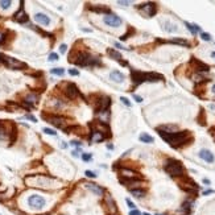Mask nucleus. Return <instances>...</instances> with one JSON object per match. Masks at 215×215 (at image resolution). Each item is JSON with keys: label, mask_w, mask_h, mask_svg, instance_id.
Returning a JSON list of instances; mask_svg holds the SVG:
<instances>
[{"label": "nucleus", "mask_w": 215, "mask_h": 215, "mask_svg": "<svg viewBox=\"0 0 215 215\" xmlns=\"http://www.w3.org/2000/svg\"><path fill=\"white\" fill-rule=\"evenodd\" d=\"M122 174H123V178H136L137 173L131 169H122Z\"/></svg>", "instance_id": "aec40b11"}, {"label": "nucleus", "mask_w": 215, "mask_h": 215, "mask_svg": "<svg viewBox=\"0 0 215 215\" xmlns=\"http://www.w3.org/2000/svg\"><path fill=\"white\" fill-rule=\"evenodd\" d=\"M191 64H195V65H197V71H199V73H202V71H209V70H210L209 65H204L203 62L198 61V59H195V58L191 59Z\"/></svg>", "instance_id": "a211bd4d"}, {"label": "nucleus", "mask_w": 215, "mask_h": 215, "mask_svg": "<svg viewBox=\"0 0 215 215\" xmlns=\"http://www.w3.org/2000/svg\"><path fill=\"white\" fill-rule=\"evenodd\" d=\"M71 153H73V156H74V157H78V156H79V154H78V152H77V151H73Z\"/></svg>", "instance_id": "09e8293b"}, {"label": "nucleus", "mask_w": 215, "mask_h": 215, "mask_svg": "<svg viewBox=\"0 0 215 215\" xmlns=\"http://www.w3.org/2000/svg\"><path fill=\"white\" fill-rule=\"evenodd\" d=\"M211 56H212V58H215V52H212V53H211Z\"/></svg>", "instance_id": "603ef678"}, {"label": "nucleus", "mask_w": 215, "mask_h": 215, "mask_svg": "<svg viewBox=\"0 0 215 215\" xmlns=\"http://www.w3.org/2000/svg\"><path fill=\"white\" fill-rule=\"evenodd\" d=\"M133 33H135V29H133V28H129L128 33H125L124 36H122V37H120V40H122V41H125L128 37H129V35H133Z\"/></svg>", "instance_id": "c756f323"}, {"label": "nucleus", "mask_w": 215, "mask_h": 215, "mask_svg": "<svg viewBox=\"0 0 215 215\" xmlns=\"http://www.w3.org/2000/svg\"><path fill=\"white\" fill-rule=\"evenodd\" d=\"M157 215H161V214H157Z\"/></svg>", "instance_id": "6e6d98bb"}, {"label": "nucleus", "mask_w": 215, "mask_h": 215, "mask_svg": "<svg viewBox=\"0 0 215 215\" xmlns=\"http://www.w3.org/2000/svg\"><path fill=\"white\" fill-rule=\"evenodd\" d=\"M131 194L133 197H136V198H143L145 195V191L143 189H131Z\"/></svg>", "instance_id": "4be33fe9"}, {"label": "nucleus", "mask_w": 215, "mask_h": 215, "mask_svg": "<svg viewBox=\"0 0 215 215\" xmlns=\"http://www.w3.org/2000/svg\"><path fill=\"white\" fill-rule=\"evenodd\" d=\"M44 132L46 133V135H52V136H56L57 135V132L54 129H50V128H44Z\"/></svg>", "instance_id": "2f4dec72"}, {"label": "nucleus", "mask_w": 215, "mask_h": 215, "mask_svg": "<svg viewBox=\"0 0 215 215\" xmlns=\"http://www.w3.org/2000/svg\"><path fill=\"white\" fill-rule=\"evenodd\" d=\"M50 73L52 74H54V75H64L65 70L62 69V67H54V69L50 70Z\"/></svg>", "instance_id": "a878e982"}, {"label": "nucleus", "mask_w": 215, "mask_h": 215, "mask_svg": "<svg viewBox=\"0 0 215 215\" xmlns=\"http://www.w3.org/2000/svg\"><path fill=\"white\" fill-rule=\"evenodd\" d=\"M161 24H162V29L166 30V32H169V33L177 32V25L172 24V23H169V21H161Z\"/></svg>", "instance_id": "6ab92c4d"}, {"label": "nucleus", "mask_w": 215, "mask_h": 215, "mask_svg": "<svg viewBox=\"0 0 215 215\" xmlns=\"http://www.w3.org/2000/svg\"><path fill=\"white\" fill-rule=\"evenodd\" d=\"M158 133L168 144H170V145L173 146V148H178V146L183 145V144L189 140V136H190V132H189V131H181V132H174V133H165V132L158 131Z\"/></svg>", "instance_id": "f257e3e1"}, {"label": "nucleus", "mask_w": 215, "mask_h": 215, "mask_svg": "<svg viewBox=\"0 0 215 215\" xmlns=\"http://www.w3.org/2000/svg\"><path fill=\"white\" fill-rule=\"evenodd\" d=\"M57 59H58V54H57V53H52L50 56H49V61H50V62L57 61Z\"/></svg>", "instance_id": "c9c22d12"}, {"label": "nucleus", "mask_w": 215, "mask_h": 215, "mask_svg": "<svg viewBox=\"0 0 215 215\" xmlns=\"http://www.w3.org/2000/svg\"><path fill=\"white\" fill-rule=\"evenodd\" d=\"M139 9L143 11V12H145L148 17H152V16H154V13H156V4L154 3L141 4V6H139Z\"/></svg>", "instance_id": "0eeeda50"}, {"label": "nucleus", "mask_w": 215, "mask_h": 215, "mask_svg": "<svg viewBox=\"0 0 215 215\" xmlns=\"http://www.w3.org/2000/svg\"><path fill=\"white\" fill-rule=\"evenodd\" d=\"M15 20H16L17 23H21V24L25 21H28V16L24 12V9H23V6H21V8H20V11L16 12V15H15Z\"/></svg>", "instance_id": "f3484780"}, {"label": "nucleus", "mask_w": 215, "mask_h": 215, "mask_svg": "<svg viewBox=\"0 0 215 215\" xmlns=\"http://www.w3.org/2000/svg\"><path fill=\"white\" fill-rule=\"evenodd\" d=\"M69 74H70V75H79V73H78V70L70 69V70H69Z\"/></svg>", "instance_id": "ea45409f"}, {"label": "nucleus", "mask_w": 215, "mask_h": 215, "mask_svg": "<svg viewBox=\"0 0 215 215\" xmlns=\"http://www.w3.org/2000/svg\"><path fill=\"white\" fill-rule=\"evenodd\" d=\"M91 158H93L91 153H85V154H82V160H83V161H90Z\"/></svg>", "instance_id": "72a5a7b5"}, {"label": "nucleus", "mask_w": 215, "mask_h": 215, "mask_svg": "<svg viewBox=\"0 0 215 215\" xmlns=\"http://www.w3.org/2000/svg\"><path fill=\"white\" fill-rule=\"evenodd\" d=\"M144 215H151V214H148V212H144Z\"/></svg>", "instance_id": "5fc2aeb1"}, {"label": "nucleus", "mask_w": 215, "mask_h": 215, "mask_svg": "<svg viewBox=\"0 0 215 215\" xmlns=\"http://www.w3.org/2000/svg\"><path fill=\"white\" fill-rule=\"evenodd\" d=\"M120 182H122L123 185L131 187V189H132V186L139 187V186H141V183H143L140 180H137V178H120Z\"/></svg>", "instance_id": "9d476101"}, {"label": "nucleus", "mask_w": 215, "mask_h": 215, "mask_svg": "<svg viewBox=\"0 0 215 215\" xmlns=\"http://www.w3.org/2000/svg\"><path fill=\"white\" fill-rule=\"evenodd\" d=\"M214 193V190H206V191H203V195H209V194H212Z\"/></svg>", "instance_id": "de8ad7c7"}, {"label": "nucleus", "mask_w": 215, "mask_h": 215, "mask_svg": "<svg viewBox=\"0 0 215 215\" xmlns=\"http://www.w3.org/2000/svg\"><path fill=\"white\" fill-rule=\"evenodd\" d=\"M108 54L112 57L114 59H116V61H122V54L119 53V52H116V50H114V49H108Z\"/></svg>", "instance_id": "b1692460"}, {"label": "nucleus", "mask_w": 215, "mask_h": 215, "mask_svg": "<svg viewBox=\"0 0 215 215\" xmlns=\"http://www.w3.org/2000/svg\"><path fill=\"white\" fill-rule=\"evenodd\" d=\"M212 93H214V94H215V85H214V86H212Z\"/></svg>", "instance_id": "864d4df0"}, {"label": "nucleus", "mask_w": 215, "mask_h": 215, "mask_svg": "<svg viewBox=\"0 0 215 215\" xmlns=\"http://www.w3.org/2000/svg\"><path fill=\"white\" fill-rule=\"evenodd\" d=\"M129 3H131V1H122V0H119V1H117V4H120V6H128Z\"/></svg>", "instance_id": "79ce46f5"}, {"label": "nucleus", "mask_w": 215, "mask_h": 215, "mask_svg": "<svg viewBox=\"0 0 215 215\" xmlns=\"http://www.w3.org/2000/svg\"><path fill=\"white\" fill-rule=\"evenodd\" d=\"M86 187H87L91 193H94L95 195H98V197H102L104 194V189L100 187L99 185H96V183H93V182H91V183H86Z\"/></svg>", "instance_id": "9b49d317"}, {"label": "nucleus", "mask_w": 215, "mask_h": 215, "mask_svg": "<svg viewBox=\"0 0 215 215\" xmlns=\"http://www.w3.org/2000/svg\"><path fill=\"white\" fill-rule=\"evenodd\" d=\"M169 42H172V44H178V45H182V46H189V42H187L186 40H183V38H172V40H170Z\"/></svg>", "instance_id": "393cba45"}, {"label": "nucleus", "mask_w": 215, "mask_h": 215, "mask_svg": "<svg viewBox=\"0 0 215 215\" xmlns=\"http://www.w3.org/2000/svg\"><path fill=\"white\" fill-rule=\"evenodd\" d=\"M66 48H67V46L65 45V44H64V45H61V48H59V50H61V53H65V52H66Z\"/></svg>", "instance_id": "c03bdc74"}, {"label": "nucleus", "mask_w": 215, "mask_h": 215, "mask_svg": "<svg viewBox=\"0 0 215 215\" xmlns=\"http://www.w3.org/2000/svg\"><path fill=\"white\" fill-rule=\"evenodd\" d=\"M110 78L116 83H122L123 81H124V74L120 73L119 70H114V71H111V74H110Z\"/></svg>", "instance_id": "2eb2a0df"}, {"label": "nucleus", "mask_w": 215, "mask_h": 215, "mask_svg": "<svg viewBox=\"0 0 215 215\" xmlns=\"http://www.w3.org/2000/svg\"><path fill=\"white\" fill-rule=\"evenodd\" d=\"M107 148H108V149H114V145H111V144H108V145H107Z\"/></svg>", "instance_id": "3c124183"}, {"label": "nucleus", "mask_w": 215, "mask_h": 215, "mask_svg": "<svg viewBox=\"0 0 215 215\" xmlns=\"http://www.w3.org/2000/svg\"><path fill=\"white\" fill-rule=\"evenodd\" d=\"M104 139L106 137L103 136V133L99 132V131H95V129H94L93 132H91V135H90V140L93 141V143H100V141H103Z\"/></svg>", "instance_id": "dca6fc26"}, {"label": "nucleus", "mask_w": 215, "mask_h": 215, "mask_svg": "<svg viewBox=\"0 0 215 215\" xmlns=\"http://www.w3.org/2000/svg\"><path fill=\"white\" fill-rule=\"evenodd\" d=\"M28 204L33 210H41L46 206V199L38 194H32L28 197Z\"/></svg>", "instance_id": "7ed1b4c3"}, {"label": "nucleus", "mask_w": 215, "mask_h": 215, "mask_svg": "<svg viewBox=\"0 0 215 215\" xmlns=\"http://www.w3.org/2000/svg\"><path fill=\"white\" fill-rule=\"evenodd\" d=\"M25 117H27V119H29V120H32V122H35V123L37 122V119H36V117L33 116V115H27Z\"/></svg>", "instance_id": "a19ab883"}, {"label": "nucleus", "mask_w": 215, "mask_h": 215, "mask_svg": "<svg viewBox=\"0 0 215 215\" xmlns=\"http://www.w3.org/2000/svg\"><path fill=\"white\" fill-rule=\"evenodd\" d=\"M133 99H135L137 103H141V102H143V98H141V96H139V95H136V94H133Z\"/></svg>", "instance_id": "4c0bfd02"}, {"label": "nucleus", "mask_w": 215, "mask_h": 215, "mask_svg": "<svg viewBox=\"0 0 215 215\" xmlns=\"http://www.w3.org/2000/svg\"><path fill=\"white\" fill-rule=\"evenodd\" d=\"M115 46H116V48H119V49H127V50H128V48H124V46H122L119 42H115Z\"/></svg>", "instance_id": "49530a36"}, {"label": "nucleus", "mask_w": 215, "mask_h": 215, "mask_svg": "<svg viewBox=\"0 0 215 215\" xmlns=\"http://www.w3.org/2000/svg\"><path fill=\"white\" fill-rule=\"evenodd\" d=\"M131 77H132V82L136 86H139L143 82H146V73L139 71V70H132L131 71Z\"/></svg>", "instance_id": "423d86ee"}, {"label": "nucleus", "mask_w": 215, "mask_h": 215, "mask_svg": "<svg viewBox=\"0 0 215 215\" xmlns=\"http://www.w3.org/2000/svg\"><path fill=\"white\" fill-rule=\"evenodd\" d=\"M37 100V95H33V94H30V95H28L27 96V99H25V102L27 103H35V102Z\"/></svg>", "instance_id": "c85d7f7f"}, {"label": "nucleus", "mask_w": 215, "mask_h": 215, "mask_svg": "<svg viewBox=\"0 0 215 215\" xmlns=\"http://www.w3.org/2000/svg\"><path fill=\"white\" fill-rule=\"evenodd\" d=\"M125 202H127L128 207H129V209H131V210H135V209H136L135 203H133V202H132V201H131V199H128V198H127V199H125Z\"/></svg>", "instance_id": "f704fd0d"}, {"label": "nucleus", "mask_w": 215, "mask_h": 215, "mask_svg": "<svg viewBox=\"0 0 215 215\" xmlns=\"http://www.w3.org/2000/svg\"><path fill=\"white\" fill-rule=\"evenodd\" d=\"M85 174H86V177H88V178H96V174L94 172H91V170H86Z\"/></svg>", "instance_id": "473e14b6"}, {"label": "nucleus", "mask_w": 215, "mask_h": 215, "mask_svg": "<svg viewBox=\"0 0 215 215\" xmlns=\"http://www.w3.org/2000/svg\"><path fill=\"white\" fill-rule=\"evenodd\" d=\"M70 144H71V145H75V146H81V143H79V141H75V140L71 141Z\"/></svg>", "instance_id": "a18cd8bd"}, {"label": "nucleus", "mask_w": 215, "mask_h": 215, "mask_svg": "<svg viewBox=\"0 0 215 215\" xmlns=\"http://www.w3.org/2000/svg\"><path fill=\"white\" fill-rule=\"evenodd\" d=\"M103 21H104V24L108 25V27L117 28V27H120V25H122L123 20L120 19L119 16H116L115 13H108V15H106V16H104Z\"/></svg>", "instance_id": "39448f33"}, {"label": "nucleus", "mask_w": 215, "mask_h": 215, "mask_svg": "<svg viewBox=\"0 0 215 215\" xmlns=\"http://www.w3.org/2000/svg\"><path fill=\"white\" fill-rule=\"evenodd\" d=\"M120 100H122L123 103H124V104H125V106H127V107H131V102L128 100L127 98H124V96H122V98H120Z\"/></svg>", "instance_id": "e433bc0d"}, {"label": "nucleus", "mask_w": 215, "mask_h": 215, "mask_svg": "<svg viewBox=\"0 0 215 215\" xmlns=\"http://www.w3.org/2000/svg\"><path fill=\"white\" fill-rule=\"evenodd\" d=\"M164 169L168 174H170L172 177H182L185 169H183V165L181 164V161L174 158H169L164 165Z\"/></svg>", "instance_id": "f03ea898"}, {"label": "nucleus", "mask_w": 215, "mask_h": 215, "mask_svg": "<svg viewBox=\"0 0 215 215\" xmlns=\"http://www.w3.org/2000/svg\"><path fill=\"white\" fill-rule=\"evenodd\" d=\"M129 215H141V212L139 211V210L135 209V210H131V211H129Z\"/></svg>", "instance_id": "58836bf2"}, {"label": "nucleus", "mask_w": 215, "mask_h": 215, "mask_svg": "<svg viewBox=\"0 0 215 215\" xmlns=\"http://www.w3.org/2000/svg\"><path fill=\"white\" fill-rule=\"evenodd\" d=\"M140 141H143V143H146V144H151L154 141V139L152 137L151 135H148V133H141L140 135Z\"/></svg>", "instance_id": "5701e85b"}, {"label": "nucleus", "mask_w": 215, "mask_h": 215, "mask_svg": "<svg viewBox=\"0 0 215 215\" xmlns=\"http://www.w3.org/2000/svg\"><path fill=\"white\" fill-rule=\"evenodd\" d=\"M4 139H7V131L4 125L0 123V140H4Z\"/></svg>", "instance_id": "bb28decb"}, {"label": "nucleus", "mask_w": 215, "mask_h": 215, "mask_svg": "<svg viewBox=\"0 0 215 215\" xmlns=\"http://www.w3.org/2000/svg\"><path fill=\"white\" fill-rule=\"evenodd\" d=\"M185 25L187 27V29L191 32V35H197V32H201V27H198L197 24H190V23H185Z\"/></svg>", "instance_id": "412c9836"}, {"label": "nucleus", "mask_w": 215, "mask_h": 215, "mask_svg": "<svg viewBox=\"0 0 215 215\" xmlns=\"http://www.w3.org/2000/svg\"><path fill=\"white\" fill-rule=\"evenodd\" d=\"M199 157H201L203 161L209 162V164H212L215 161V156L209 151V149H201L199 151Z\"/></svg>", "instance_id": "1a4fd4ad"}, {"label": "nucleus", "mask_w": 215, "mask_h": 215, "mask_svg": "<svg viewBox=\"0 0 215 215\" xmlns=\"http://www.w3.org/2000/svg\"><path fill=\"white\" fill-rule=\"evenodd\" d=\"M203 183H206V185H209V183H210V181L207 180V178H204V180H203Z\"/></svg>", "instance_id": "8fccbe9b"}, {"label": "nucleus", "mask_w": 215, "mask_h": 215, "mask_svg": "<svg viewBox=\"0 0 215 215\" xmlns=\"http://www.w3.org/2000/svg\"><path fill=\"white\" fill-rule=\"evenodd\" d=\"M201 38L203 41H210L211 40V36L209 35V33H204V32H201Z\"/></svg>", "instance_id": "7c9ffc66"}, {"label": "nucleus", "mask_w": 215, "mask_h": 215, "mask_svg": "<svg viewBox=\"0 0 215 215\" xmlns=\"http://www.w3.org/2000/svg\"><path fill=\"white\" fill-rule=\"evenodd\" d=\"M0 59H1V62H3V64L6 65L8 69H23V67L27 66L24 62L17 61V59L6 56V54H0Z\"/></svg>", "instance_id": "20e7f679"}, {"label": "nucleus", "mask_w": 215, "mask_h": 215, "mask_svg": "<svg viewBox=\"0 0 215 215\" xmlns=\"http://www.w3.org/2000/svg\"><path fill=\"white\" fill-rule=\"evenodd\" d=\"M48 120L52 123V124H54V125H56V127H58V128H62V129H64V128H65V124H66V122H65V119H64V117H58V116H50Z\"/></svg>", "instance_id": "ddd939ff"}, {"label": "nucleus", "mask_w": 215, "mask_h": 215, "mask_svg": "<svg viewBox=\"0 0 215 215\" xmlns=\"http://www.w3.org/2000/svg\"><path fill=\"white\" fill-rule=\"evenodd\" d=\"M11 4H12V1H9V0H0V7H1L3 9L9 8Z\"/></svg>", "instance_id": "cd10ccee"}, {"label": "nucleus", "mask_w": 215, "mask_h": 215, "mask_svg": "<svg viewBox=\"0 0 215 215\" xmlns=\"http://www.w3.org/2000/svg\"><path fill=\"white\" fill-rule=\"evenodd\" d=\"M4 40H6V35H4V33H1V32H0V44L3 42Z\"/></svg>", "instance_id": "37998d69"}, {"label": "nucleus", "mask_w": 215, "mask_h": 215, "mask_svg": "<svg viewBox=\"0 0 215 215\" xmlns=\"http://www.w3.org/2000/svg\"><path fill=\"white\" fill-rule=\"evenodd\" d=\"M35 20L38 23V24L45 25V27H48V25L50 24V19H49V16H46L45 13H41V12H38V13L35 15Z\"/></svg>", "instance_id": "f8f14e48"}, {"label": "nucleus", "mask_w": 215, "mask_h": 215, "mask_svg": "<svg viewBox=\"0 0 215 215\" xmlns=\"http://www.w3.org/2000/svg\"><path fill=\"white\" fill-rule=\"evenodd\" d=\"M65 94H66V96L67 98H70V99H75L78 95H79L78 88H77V86H75L74 83H67L66 88H65Z\"/></svg>", "instance_id": "6e6552de"}, {"label": "nucleus", "mask_w": 215, "mask_h": 215, "mask_svg": "<svg viewBox=\"0 0 215 215\" xmlns=\"http://www.w3.org/2000/svg\"><path fill=\"white\" fill-rule=\"evenodd\" d=\"M178 127L175 124H166V125H161V127L157 128V131H161V132H165V133H174L177 132Z\"/></svg>", "instance_id": "4468645a"}]
</instances>
